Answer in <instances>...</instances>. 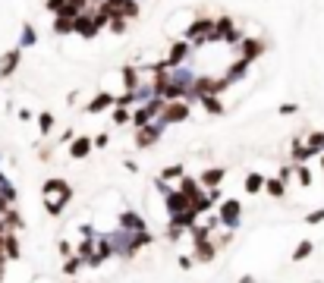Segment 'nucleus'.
Segmentation results:
<instances>
[{"label": "nucleus", "instance_id": "nucleus-1", "mask_svg": "<svg viewBox=\"0 0 324 283\" xmlns=\"http://www.w3.org/2000/svg\"><path fill=\"white\" fill-rule=\"evenodd\" d=\"M44 192H47V211H50V214H60L63 201L69 198V186H66L63 179H50V183L44 186Z\"/></svg>", "mask_w": 324, "mask_h": 283}, {"label": "nucleus", "instance_id": "nucleus-2", "mask_svg": "<svg viewBox=\"0 0 324 283\" xmlns=\"http://www.w3.org/2000/svg\"><path fill=\"white\" fill-rule=\"evenodd\" d=\"M164 117H167L170 123H183V120L189 117V104H183V101H170V104L164 107Z\"/></svg>", "mask_w": 324, "mask_h": 283}, {"label": "nucleus", "instance_id": "nucleus-3", "mask_svg": "<svg viewBox=\"0 0 324 283\" xmlns=\"http://www.w3.org/2000/svg\"><path fill=\"white\" fill-rule=\"evenodd\" d=\"M221 223H224V226H236V223H239V201H224V208H221Z\"/></svg>", "mask_w": 324, "mask_h": 283}, {"label": "nucleus", "instance_id": "nucleus-4", "mask_svg": "<svg viewBox=\"0 0 324 283\" xmlns=\"http://www.w3.org/2000/svg\"><path fill=\"white\" fill-rule=\"evenodd\" d=\"M98 25H101L98 16H95V19H92V16H76V32H82L85 38H92V35L98 32Z\"/></svg>", "mask_w": 324, "mask_h": 283}, {"label": "nucleus", "instance_id": "nucleus-5", "mask_svg": "<svg viewBox=\"0 0 324 283\" xmlns=\"http://www.w3.org/2000/svg\"><path fill=\"white\" fill-rule=\"evenodd\" d=\"M157 107H160L157 101H154V104H148V107H142V110L136 113V120H132V123H136L139 129H145V126L151 123V117H154V110H157Z\"/></svg>", "mask_w": 324, "mask_h": 283}, {"label": "nucleus", "instance_id": "nucleus-6", "mask_svg": "<svg viewBox=\"0 0 324 283\" xmlns=\"http://www.w3.org/2000/svg\"><path fill=\"white\" fill-rule=\"evenodd\" d=\"M120 223L126 226V230H136V233H145V220H142L139 214H129V211H126V214L120 217Z\"/></svg>", "mask_w": 324, "mask_h": 283}, {"label": "nucleus", "instance_id": "nucleus-7", "mask_svg": "<svg viewBox=\"0 0 324 283\" xmlns=\"http://www.w3.org/2000/svg\"><path fill=\"white\" fill-rule=\"evenodd\" d=\"M239 44H242V60H252V57H258L264 50V44H258L255 38H246V41H239Z\"/></svg>", "mask_w": 324, "mask_h": 283}, {"label": "nucleus", "instance_id": "nucleus-8", "mask_svg": "<svg viewBox=\"0 0 324 283\" xmlns=\"http://www.w3.org/2000/svg\"><path fill=\"white\" fill-rule=\"evenodd\" d=\"M73 29H76V16H60L57 22H53V32H57V35H66Z\"/></svg>", "mask_w": 324, "mask_h": 283}, {"label": "nucleus", "instance_id": "nucleus-9", "mask_svg": "<svg viewBox=\"0 0 324 283\" xmlns=\"http://www.w3.org/2000/svg\"><path fill=\"white\" fill-rule=\"evenodd\" d=\"M16 63H19V50H10V54L4 57V60H0V72L10 75V72L16 69Z\"/></svg>", "mask_w": 324, "mask_h": 283}, {"label": "nucleus", "instance_id": "nucleus-10", "mask_svg": "<svg viewBox=\"0 0 324 283\" xmlns=\"http://www.w3.org/2000/svg\"><path fill=\"white\" fill-rule=\"evenodd\" d=\"M151 142H157V129H154V126H145V129L139 132V142H136V145H139V148H148Z\"/></svg>", "mask_w": 324, "mask_h": 283}, {"label": "nucleus", "instance_id": "nucleus-11", "mask_svg": "<svg viewBox=\"0 0 324 283\" xmlns=\"http://www.w3.org/2000/svg\"><path fill=\"white\" fill-rule=\"evenodd\" d=\"M186 54H189V47H186L183 41H176V44L170 47V60H167V66H176V63H179V60H183V57H186Z\"/></svg>", "mask_w": 324, "mask_h": 283}, {"label": "nucleus", "instance_id": "nucleus-12", "mask_svg": "<svg viewBox=\"0 0 324 283\" xmlns=\"http://www.w3.org/2000/svg\"><path fill=\"white\" fill-rule=\"evenodd\" d=\"M246 66H249V60H239V63H233V69L224 75V79H227V85H230V82H236V79H242V75H246Z\"/></svg>", "mask_w": 324, "mask_h": 283}, {"label": "nucleus", "instance_id": "nucleus-13", "mask_svg": "<svg viewBox=\"0 0 324 283\" xmlns=\"http://www.w3.org/2000/svg\"><path fill=\"white\" fill-rule=\"evenodd\" d=\"M69 151H73V158H85L88 151H92V142H88V139H76Z\"/></svg>", "mask_w": 324, "mask_h": 283}, {"label": "nucleus", "instance_id": "nucleus-14", "mask_svg": "<svg viewBox=\"0 0 324 283\" xmlns=\"http://www.w3.org/2000/svg\"><path fill=\"white\" fill-rule=\"evenodd\" d=\"M261 189H264V179H261L258 173L246 176V192H252V195H255V192H261Z\"/></svg>", "mask_w": 324, "mask_h": 283}, {"label": "nucleus", "instance_id": "nucleus-15", "mask_svg": "<svg viewBox=\"0 0 324 283\" xmlns=\"http://www.w3.org/2000/svg\"><path fill=\"white\" fill-rule=\"evenodd\" d=\"M221 179H224V170H221V167H218V170H205V173H202V183H205V186H218Z\"/></svg>", "mask_w": 324, "mask_h": 283}, {"label": "nucleus", "instance_id": "nucleus-16", "mask_svg": "<svg viewBox=\"0 0 324 283\" xmlns=\"http://www.w3.org/2000/svg\"><path fill=\"white\" fill-rule=\"evenodd\" d=\"M107 104H114V98H111V94H104V91H101L98 98H95L92 104H88V110H92V113H98V110H104Z\"/></svg>", "mask_w": 324, "mask_h": 283}, {"label": "nucleus", "instance_id": "nucleus-17", "mask_svg": "<svg viewBox=\"0 0 324 283\" xmlns=\"http://www.w3.org/2000/svg\"><path fill=\"white\" fill-rule=\"evenodd\" d=\"M312 255V242L305 239V242H299L296 245V252H293V261H302V258H309Z\"/></svg>", "mask_w": 324, "mask_h": 283}, {"label": "nucleus", "instance_id": "nucleus-18", "mask_svg": "<svg viewBox=\"0 0 324 283\" xmlns=\"http://www.w3.org/2000/svg\"><path fill=\"white\" fill-rule=\"evenodd\" d=\"M264 189H267V192H271L274 198H280V195H283V179H267Z\"/></svg>", "mask_w": 324, "mask_h": 283}, {"label": "nucleus", "instance_id": "nucleus-19", "mask_svg": "<svg viewBox=\"0 0 324 283\" xmlns=\"http://www.w3.org/2000/svg\"><path fill=\"white\" fill-rule=\"evenodd\" d=\"M4 249L10 258H19V245H16V236H4Z\"/></svg>", "mask_w": 324, "mask_h": 283}, {"label": "nucleus", "instance_id": "nucleus-20", "mask_svg": "<svg viewBox=\"0 0 324 283\" xmlns=\"http://www.w3.org/2000/svg\"><path fill=\"white\" fill-rule=\"evenodd\" d=\"M211 29V19H199V22H195L192 29H189V38H199L202 32H208Z\"/></svg>", "mask_w": 324, "mask_h": 283}, {"label": "nucleus", "instance_id": "nucleus-21", "mask_svg": "<svg viewBox=\"0 0 324 283\" xmlns=\"http://www.w3.org/2000/svg\"><path fill=\"white\" fill-rule=\"evenodd\" d=\"M123 79H126V91L132 94V91H136V69L126 66V69H123Z\"/></svg>", "mask_w": 324, "mask_h": 283}, {"label": "nucleus", "instance_id": "nucleus-22", "mask_svg": "<svg viewBox=\"0 0 324 283\" xmlns=\"http://www.w3.org/2000/svg\"><path fill=\"white\" fill-rule=\"evenodd\" d=\"M160 179H183V167L179 164H173V167H167L164 173H160Z\"/></svg>", "mask_w": 324, "mask_h": 283}, {"label": "nucleus", "instance_id": "nucleus-23", "mask_svg": "<svg viewBox=\"0 0 324 283\" xmlns=\"http://www.w3.org/2000/svg\"><path fill=\"white\" fill-rule=\"evenodd\" d=\"M82 264H85V261H82V258H69V261H66V264H63V271H66V274H69V277H73V274H79V271H82Z\"/></svg>", "mask_w": 324, "mask_h": 283}, {"label": "nucleus", "instance_id": "nucleus-24", "mask_svg": "<svg viewBox=\"0 0 324 283\" xmlns=\"http://www.w3.org/2000/svg\"><path fill=\"white\" fill-rule=\"evenodd\" d=\"M202 104L211 110V113H221V101L218 98H214V94H211V98H202Z\"/></svg>", "mask_w": 324, "mask_h": 283}, {"label": "nucleus", "instance_id": "nucleus-25", "mask_svg": "<svg viewBox=\"0 0 324 283\" xmlns=\"http://www.w3.org/2000/svg\"><path fill=\"white\" fill-rule=\"evenodd\" d=\"M22 44H25V47L35 44V29H32V25H25V32H22Z\"/></svg>", "mask_w": 324, "mask_h": 283}, {"label": "nucleus", "instance_id": "nucleus-26", "mask_svg": "<svg viewBox=\"0 0 324 283\" xmlns=\"http://www.w3.org/2000/svg\"><path fill=\"white\" fill-rule=\"evenodd\" d=\"M50 126H53V117H50V113H41V132H44V136L50 132Z\"/></svg>", "mask_w": 324, "mask_h": 283}, {"label": "nucleus", "instance_id": "nucleus-27", "mask_svg": "<svg viewBox=\"0 0 324 283\" xmlns=\"http://www.w3.org/2000/svg\"><path fill=\"white\" fill-rule=\"evenodd\" d=\"M114 123H120V126H123V123H129V113H126L123 107H117V113H114Z\"/></svg>", "mask_w": 324, "mask_h": 283}, {"label": "nucleus", "instance_id": "nucleus-28", "mask_svg": "<svg viewBox=\"0 0 324 283\" xmlns=\"http://www.w3.org/2000/svg\"><path fill=\"white\" fill-rule=\"evenodd\" d=\"M305 220H309V223H321V220H324V208H321V211H312Z\"/></svg>", "mask_w": 324, "mask_h": 283}, {"label": "nucleus", "instance_id": "nucleus-29", "mask_svg": "<svg viewBox=\"0 0 324 283\" xmlns=\"http://www.w3.org/2000/svg\"><path fill=\"white\" fill-rule=\"evenodd\" d=\"M299 183H302V186L312 183V176H309V170H305V167H299Z\"/></svg>", "mask_w": 324, "mask_h": 283}, {"label": "nucleus", "instance_id": "nucleus-30", "mask_svg": "<svg viewBox=\"0 0 324 283\" xmlns=\"http://www.w3.org/2000/svg\"><path fill=\"white\" fill-rule=\"evenodd\" d=\"M111 29H114V32H123V29H126V19H114Z\"/></svg>", "mask_w": 324, "mask_h": 283}, {"label": "nucleus", "instance_id": "nucleus-31", "mask_svg": "<svg viewBox=\"0 0 324 283\" xmlns=\"http://www.w3.org/2000/svg\"><path fill=\"white\" fill-rule=\"evenodd\" d=\"M179 268L189 271V268H192V258H189V255H183V258H179Z\"/></svg>", "mask_w": 324, "mask_h": 283}, {"label": "nucleus", "instance_id": "nucleus-32", "mask_svg": "<svg viewBox=\"0 0 324 283\" xmlns=\"http://www.w3.org/2000/svg\"><path fill=\"white\" fill-rule=\"evenodd\" d=\"M82 4H88V0H66V7H73V10H76V7H82Z\"/></svg>", "mask_w": 324, "mask_h": 283}, {"label": "nucleus", "instance_id": "nucleus-33", "mask_svg": "<svg viewBox=\"0 0 324 283\" xmlns=\"http://www.w3.org/2000/svg\"><path fill=\"white\" fill-rule=\"evenodd\" d=\"M0 280H4V255H0Z\"/></svg>", "mask_w": 324, "mask_h": 283}, {"label": "nucleus", "instance_id": "nucleus-34", "mask_svg": "<svg viewBox=\"0 0 324 283\" xmlns=\"http://www.w3.org/2000/svg\"><path fill=\"white\" fill-rule=\"evenodd\" d=\"M239 283H255V277H242V280H239Z\"/></svg>", "mask_w": 324, "mask_h": 283}]
</instances>
